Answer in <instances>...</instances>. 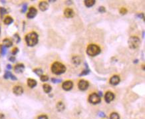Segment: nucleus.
Instances as JSON below:
<instances>
[{"label": "nucleus", "mask_w": 145, "mask_h": 119, "mask_svg": "<svg viewBox=\"0 0 145 119\" xmlns=\"http://www.w3.org/2000/svg\"><path fill=\"white\" fill-rule=\"evenodd\" d=\"M38 35L35 32H31L25 36V41L29 47H33L38 43Z\"/></svg>", "instance_id": "obj_1"}, {"label": "nucleus", "mask_w": 145, "mask_h": 119, "mask_svg": "<svg viewBox=\"0 0 145 119\" xmlns=\"http://www.w3.org/2000/svg\"><path fill=\"white\" fill-rule=\"evenodd\" d=\"M51 71L53 74L57 75L63 74L66 71V67L59 62H55L51 65Z\"/></svg>", "instance_id": "obj_2"}, {"label": "nucleus", "mask_w": 145, "mask_h": 119, "mask_svg": "<svg viewBox=\"0 0 145 119\" xmlns=\"http://www.w3.org/2000/svg\"><path fill=\"white\" fill-rule=\"evenodd\" d=\"M100 53V49L98 45L95 44H91L87 47V54L91 57H95L98 55Z\"/></svg>", "instance_id": "obj_3"}, {"label": "nucleus", "mask_w": 145, "mask_h": 119, "mask_svg": "<svg viewBox=\"0 0 145 119\" xmlns=\"http://www.w3.org/2000/svg\"><path fill=\"white\" fill-rule=\"evenodd\" d=\"M128 44L129 48L131 49H135L138 48L139 45H141V40L138 37L133 36L129 38Z\"/></svg>", "instance_id": "obj_4"}, {"label": "nucleus", "mask_w": 145, "mask_h": 119, "mask_svg": "<svg viewBox=\"0 0 145 119\" xmlns=\"http://www.w3.org/2000/svg\"><path fill=\"white\" fill-rule=\"evenodd\" d=\"M100 101H101L100 97H99V94H97V93H93L89 97V102L90 103H91V104H99V103H100Z\"/></svg>", "instance_id": "obj_5"}, {"label": "nucleus", "mask_w": 145, "mask_h": 119, "mask_svg": "<svg viewBox=\"0 0 145 119\" xmlns=\"http://www.w3.org/2000/svg\"><path fill=\"white\" fill-rule=\"evenodd\" d=\"M89 82L85 80H81L79 81V82L78 83V87L79 89L82 90V91H84V90H86L88 89L89 87Z\"/></svg>", "instance_id": "obj_6"}, {"label": "nucleus", "mask_w": 145, "mask_h": 119, "mask_svg": "<svg viewBox=\"0 0 145 119\" xmlns=\"http://www.w3.org/2000/svg\"><path fill=\"white\" fill-rule=\"evenodd\" d=\"M73 86V82L71 81H67L64 82L62 85L63 89L66 90V91H69V90L72 89Z\"/></svg>", "instance_id": "obj_7"}, {"label": "nucleus", "mask_w": 145, "mask_h": 119, "mask_svg": "<svg viewBox=\"0 0 145 119\" xmlns=\"http://www.w3.org/2000/svg\"><path fill=\"white\" fill-rule=\"evenodd\" d=\"M114 98H115V94L110 91L107 92L104 95V100L106 101V103H111V101L114 100Z\"/></svg>", "instance_id": "obj_8"}, {"label": "nucleus", "mask_w": 145, "mask_h": 119, "mask_svg": "<svg viewBox=\"0 0 145 119\" xmlns=\"http://www.w3.org/2000/svg\"><path fill=\"white\" fill-rule=\"evenodd\" d=\"M37 13V10L33 7H31L29 8V12L27 14V17L29 19H33L34 18Z\"/></svg>", "instance_id": "obj_9"}, {"label": "nucleus", "mask_w": 145, "mask_h": 119, "mask_svg": "<svg viewBox=\"0 0 145 119\" xmlns=\"http://www.w3.org/2000/svg\"><path fill=\"white\" fill-rule=\"evenodd\" d=\"M109 82L112 85H117L120 82V78H119V77L118 75L112 76L111 78H110Z\"/></svg>", "instance_id": "obj_10"}, {"label": "nucleus", "mask_w": 145, "mask_h": 119, "mask_svg": "<svg viewBox=\"0 0 145 119\" xmlns=\"http://www.w3.org/2000/svg\"><path fill=\"white\" fill-rule=\"evenodd\" d=\"M13 92L16 95H21L23 93V89L21 86H15L13 89Z\"/></svg>", "instance_id": "obj_11"}, {"label": "nucleus", "mask_w": 145, "mask_h": 119, "mask_svg": "<svg viewBox=\"0 0 145 119\" xmlns=\"http://www.w3.org/2000/svg\"><path fill=\"white\" fill-rule=\"evenodd\" d=\"M64 15L67 18H71L74 16L75 13L73 9H71L70 8H67L64 11Z\"/></svg>", "instance_id": "obj_12"}, {"label": "nucleus", "mask_w": 145, "mask_h": 119, "mask_svg": "<svg viewBox=\"0 0 145 119\" xmlns=\"http://www.w3.org/2000/svg\"><path fill=\"white\" fill-rule=\"evenodd\" d=\"M24 69H25V66L22 63H19L17 65H16L15 66V68H14V71L17 73H23Z\"/></svg>", "instance_id": "obj_13"}, {"label": "nucleus", "mask_w": 145, "mask_h": 119, "mask_svg": "<svg viewBox=\"0 0 145 119\" xmlns=\"http://www.w3.org/2000/svg\"><path fill=\"white\" fill-rule=\"evenodd\" d=\"M4 77L5 79L11 78V80H13V81H17V77H15V75H13L9 71H5V74L4 75Z\"/></svg>", "instance_id": "obj_14"}, {"label": "nucleus", "mask_w": 145, "mask_h": 119, "mask_svg": "<svg viewBox=\"0 0 145 119\" xmlns=\"http://www.w3.org/2000/svg\"><path fill=\"white\" fill-rule=\"evenodd\" d=\"M39 8L42 11H45L47 10L49 8V4L47 1H41L39 5Z\"/></svg>", "instance_id": "obj_15"}, {"label": "nucleus", "mask_w": 145, "mask_h": 119, "mask_svg": "<svg viewBox=\"0 0 145 119\" xmlns=\"http://www.w3.org/2000/svg\"><path fill=\"white\" fill-rule=\"evenodd\" d=\"M37 84V81L35 79H33V78H28L27 79V85L30 88H34L35 86H36Z\"/></svg>", "instance_id": "obj_16"}, {"label": "nucleus", "mask_w": 145, "mask_h": 119, "mask_svg": "<svg viewBox=\"0 0 145 119\" xmlns=\"http://www.w3.org/2000/svg\"><path fill=\"white\" fill-rule=\"evenodd\" d=\"M13 45V42L9 39H5L3 41V45H4L6 48L7 47H10Z\"/></svg>", "instance_id": "obj_17"}, {"label": "nucleus", "mask_w": 145, "mask_h": 119, "mask_svg": "<svg viewBox=\"0 0 145 119\" xmlns=\"http://www.w3.org/2000/svg\"><path fill=\"white\" fill-rule=\"evenodd\" d=\"M81 58L78 56H75L72 58V63L75 65H79L81 63Z\"/></svg>", "instance_id": "obj_18"}, {"label": "nucleus", "mask_w": 145, "mask_h": 119, "mask_svg": "<svg viewBox=\"0 0 145 119\" xmlns=\"http://www.w3.org/2000/svg\"><path fill=\"white\" fill-rule=\"evenodd\" d=\"M43 90H44L46 93H49L51 91V90H52L51 86L49 85H48V84H44V85H43Z\"/></svg>", "instance_id": "obj_19"}, {"label": "nucleus", "mask_w": 145, "mask_h": 119, "mask_svg": "<svg viewBox=\"0 0 145 119\" xmlns=\"http://www.w3.org/2000/svg\"><path fill=\"white\" fill-rule=\"evenodd\" d=\"M95 4V0H85V4L87 8H91Z\"/></svg>", "instance_id": "obj_20"}, {"label": "nucleus", "mask_w": 145, "mask_h": 119, "mask_svg": "<svg viewBox=\"0 0 145 119\" xmlns=\"http://www.w3.org/2000/svg\"><path fill=\"white\" fill-rule=\"evenodd\" d=\"M13 18L11 17L10 16H8V17H6L4 19V23H5V24H6V25H10L11 23H13Z\"/></svg>", "instance_id": "obj_21"}, {"label": "nucleus", "mask_w": 145, "mask_h": 119, "mask_svg": "<svg viewBox=\"0 0 145 119\" xmlns=\"http://www.w3.org/2000/svg\"><path fill=\"white\" fill-rule=\"evenodd\" d=\"M85 65H86V69L85 70H83V71H82L81 73L79 74V76H83V75H87V74H89L90 70L89 69L88 65H87V63H85Z\"/></svg>", "instance_id": "obj_22"}, {"label": "nucleus", "mask_w": 145, "mask_h": 119, "mask_svg": "<svg viewBox=\"0 0 145 119\" xmlns=\"http://www.w3.org/2000/svg\"><path fill=\"white\" fill-rule=\"evenodd\" d=\"M57 108L59 111H63L65 109V105L62 102H59L57 104Z\"/></svg>", "instance_id": "obj_23"}, {"label": "nucleus", "mask_w": 145, "mask_h": 119, "mask_svg": "<svg viewBox=\"0 0 145 119\" xmlns=\"http://www.w3.org/2000/svg\"><path fill=\"white\" fill-rule=\"evenodd\" d=\"M0 52L2 55H5L7 53V48L4 45H1L0 46Z\"/></svg>", "instance_id": "obj_24"}, {"label": "nucleus", "mask_w": 145, "mask_h": 119, "mask_svg": "<svg viewBox=\"0 0 145 119\" xmlns=\"http://www.w3.org/2000/svg\"><path fill=\"white\" fill-rule=\"evenodd\" d=\"M33 72L35 73V74L38 75V76H40L41 77V75H43V71L41 69H35L33 70Z\"/></svg>", "instance_id": "obj_25"}, {"label": "nucleus", "mask_w": 145, "mask_h": 119, "mask_svg": "<svg viewBox=\"0 0 145 119\" xmlns=\"http://www.w3.org/2000/svg\"><path fill=\"white\" fill-rule=\"evenodd\" d=\"M110 119H120V116H119V114L116 112H112L110 116Z\"/></svg>", "instance_id": "obj_26"}, {"label": "nucleus", "mask_w": 145, "mask_h": 119, "mask_svg": "<svg viewBox=\"0 0 145 119\" xmlns=\"http://www.w3.org/2000/svg\"><path fill=\"white\" fill-rule=\"evenodd\" d=\"M7 13V9L4 8H0V15H1V17H3L5 14Z\"/></svg>", "instance_id": "obj_27"}, {"label": "nucleus", "mask_w": 145, "mask_h": 119, "mask_svg": "<svg viewBox=\"0 0 145 119\" xmlns=\"http://www.w3.org/2000/svg\"><path fill=\"white\" fill-rule=\"evenodd\" d=\"M40 79H41V81L43 82H46L49 80V77L47 75H41L40 77Z\"/></svg>", "instance_id": "obj_28"}, {"label": "nucleus", "mask_w": 145, "mask_h": 119, "mask_svg": "<svg viewBox=\"0 0 145 119\" xmlns=\"http://www.w3.org/2000/svg\"><path fill=\"white\" fill-rule=\"evenodd\" d=\"M13 38H14V39H15V42L17 43H19L20 42V40H21V38H20V37L19 36L18 34L15 33L14 35H13Z\"/></svg>", "instance_id": "obj_29"}, {"label": "nucleus", "mask_w": 145, "mask_h": 119, "mask_svg": "<svg viewBox=\"0 0 145 119\" xmlns=\"http://www.w3.org/2000/svg\"><path fill=\"white\" fill-rule=\"evenodd\" d=\"M51 81L53 83H59L62 81L61 79H59V78H51Z\"/></svg>", "instance_id": "obj_30"}, {"label": "nucleus", "mask_w": 145, "mask_h": 119, "mask_svg": "<svg viewBox=\"0 0 145 119\" xmlns=\"http://www.w3.org/2000/svg\"><path fill=\"white\" fill-rule=\"evenodd\" d=\"M120 13L122 15H124V14H126L127 13V9L126 8H122L120 9Z\"/></svg>", "instance_id": "obj_31"}, {"label": "nucleus", "mask_w": 145, "mask_h": 119, "mask_svg": "<svg viewBox=\"0 0 145 119\" xmlns=\"http://www.w3.org/2000/svg\"><path fill=\"white\" fill-rule=\"evenodd\" d=\"M27 4H23L22 8H21V12H22V13H25V12L27 11Z\"/></svg>", "instance_id": "obj_32"}, {"label": "nucleus", "mask_w": 145, "mask_h": 119, "mask_svg": "<svg viewBox=\"0 0 145 119\" xmlns=\"http://www.w3.org/2000/svg\"><path fill=\"white\" fill-rule=\"evenodd\" d=\"M19 51V49L17 47H15L14 49H13V50H12V51H11V53L13 55H16L17 53H18Z\"/></svg>", "instance_id": "obj_33"}, {"label": "nucleus", "mask_w": 145, "mask_h": 119, "mask_svg": "<svg viewBox=\"0 0 145 119\" xmlns=\"http://www.w3.org/2000/svg\"><path fill=\"white\" fill-rule=\"evenodd\" d=\"M98 11H99V12H100V13H104V12L106 11V9H105V8H104V7L100 6V8H99Z\"/></svg>", "instance_id": "obj_34"}, {"label": "nucleus", "mask_w": 145, "mask_h": 119, "mask_svg": "<svg viewBox=\"0 0 145 119\" xmlns=\"http://www.w3.org/2000/svg\"><path fill=\"white\" fill-rule=\"evenodd\" d=\"M9 60L11 61V62H15V57L14 56H11L9 57Z\"/></svg>", "instance_id": "obj_35"}, {"label": "nucleus", "mask_w": 145, "mask_h": 119, "mask_svg": "<svg viewBox=\"0 0 145 119\" xmlns=\"http://www.w3.org/2000/svg\"><path fill=\"white\" fill-rule=\"evenodd\" d=\"M37 119H48V117L46 115H41L38 117Z\"/></svg>", "instance_id": "obj_36"}, {"label": "nucleus", "mask_w": 145, "mask_h": 119, "mask_svg": "<svg viewBox=\"0 0 145 119\" xmlns=\"http://www.w3.org/2000/svg\"><path fill=\"white\" fill-rule=\"evenodd\" d=\"M137 17H138L139 18H141V19H144V18H145V17H144V13H138V14H137Z\"/></svg>", "instance_id": "obj_37"}, {"label": "nucleus", "mask_w": 145, "mask_h": 119, "mask_svg": "<svg viewBox=\"0 0 145 119\" xmlns=\"http://www.w3.org/2000/svg\"><path fill=\"white\" fill-rule=\"evenodd\" d=\"M99 116H100V117H105V115H104V112H99Z\"/></svg>", "instance_id": "obj_38"}, {"label": "nucleus", "mask_w": 145, "mask_h": 119, "mask_svg": "<svg viewBox=\"0 0 145 119\" xmlns=\"http://www.w3.org/2000/svg\"><path fill=\"white\" fill-rule=\"evenodd\" d=\"M0 119H5V116L3 114H0Z\"/></svg>", "instance_id": "obj_39"}, {"label": "nucleus", "mask_w": 145, "mask_h": 119, "mask_svg": "<svg viewBox=\"0 0 145 119\" xmlns=\"http://www.w3.org/2000/svg\"><path fill=\"white\" fill-rule=\"evenodd\" d=\"M7 68H8V69H12V67H11V65H9V64H8V65H7Z\"/></svg>", "instance_id": "obj_40"}, {"label": "nucleus", "mask_w": 145, "mask_h": 119, "mask_svg": "<svg viewBox=\"0 0 145 119\" xmlns=\"http://www.w3.org/2000/svg\"><path fill=\"white\" fill-rule=\"evenodd\" d=\"M66 2H69V3H67V4H72V1H66Z\"/></svg>", "instance_id": "obj_41"}, {"label": "nucleus", "mask_w": 145, "mask_h": 119, "mask_svg": "<svg viewBox=\"0 0 145 119\" xmlns=\"http://www.w3.org/2000/svg\"><path fill=\"white\" fill-rule=\"evenodd\" d=\"M134 63H138V60H137H137H134Z\"/></svg>", "instance_id": "obj_42"}, {"label": "nucleus", "mask_w": 145, "mask_h": 119, "mask_svg": "<svg viewBox=\"0 0 145 119\" xmlns=\"http://www.w3.org/2000/svg\"><path fill=\"white\" fill-rule=\"evenodd\" d=\"M0 33H1V29H0Z\"/></svg>", "instance_id": "obj_43"}]
</instances>
